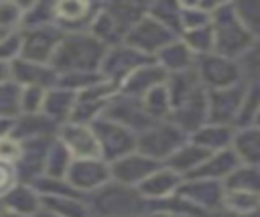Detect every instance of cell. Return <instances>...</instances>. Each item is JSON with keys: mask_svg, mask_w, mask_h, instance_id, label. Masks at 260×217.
<instances>
[{"mask_svg": "<svg viewBox=\"0 0 260 217\" xmlns=\"http://www.w3.org/2000/svg\"><path fill=\"white\" fill-rule=\"evenodd\" d=\"M213 47L219 57H236L244 53L252 43V32L240 22L234 6L219 4L213 8Z\"/></svg>", "mask_w": 260, "mask_h": 217, "instance_id": "1", "label": "cell"}, {"mask_svg": "<svg viewBox=\"0 0 260 217\" xmlns=\"http://www.w3.org/2000/svg\"><path fill=\"white\" fill-rule=\"evenodd\" d=\"M104 59V47L100 41L91 39V37H81V34H73L67 39H61V43L57 45L51 61L55 65V69H65V71H89L95 65H100V61Z\"/></svg>", "mask_w": 260, "mask_h": 217, "instance_id": "2", "label": "cell"}, {"mask_svg": "<svg viewBox=\"0 0 260 217\" xmlns=\"http://www.w3.org/2000/svg\"><path fill=\"white\" fill-rule=\"evenodd\" d=\"M183 140V132L179 126H171V124H160V126H148L144 128V134L138 140V154L150 158V160H158L162 156H171L181 144Z\"/></svg>", "mask_w": 260, "mask_h": 217, "instance_id": "3", "label": "cell"}, {"mask_svg": "<svg viewBox=\"0 0 260 217\" xmlns=\"http://www.w3.org/2000/svg\"><path fill=\"white\" fill-rule=\"evenodd\" d=\"M93 134H95V140L100 144V152L108 158H122L126 154H130L132 146L136 144V138L132 134V130L112 122V120H98L93 124Z\"/></svg>", "mask_w": 260, "mask_h": 217, "instance_id": "4", "label": "cell"}, {"mask_svg": "<svg viewBox=\"0 0 260 217\" xmlns=\"http://www.w3.org/2000/svg\"><path fill=\"white\" fill-rule=\"evenodd\" d=\"M128 45L130 49L138 53H154L162 51L167 45H171L173 37L169 34V28L160 22H156L152 16H142L130 30H128Z\"/></svg>", "mask_w": 260, "mask_h": 217, "instance_id": "5", "label": "cell"}, {"mask_svg": "<svg viewBox=\"0 0 260 217\" xmlns=\"http://www.w3.org/2000/svg\"><path fill=\"white\" fill-rule=\"evenodd\" d=\"M59 43H61L59 30L49 28V26H37L22 34V45H20L22 59L30 61V63L45 65L53 57Z\"/></svg>", "mask_w": 260, "mask_h": 217, "instance_id": "6", "label": "cell"}, {"mask_svg": "<svg viewBox=\"0 0 260 217\" xmlns=\"http://www.w3.org/2000/svg\"><path fill=\"white\" fill-rule=\"evenodd\" d=\"M65 174H67L65 180L75 191H91L106 185V180L110 178V168L98 158H87V160H73Z\"/></svg>", "mask_w": 260, "mask_h": 217, "instance_id": "7", "label": "cell"}, {"mask_svg": "<svg viewBox=\"0 0 260 217\" xmlns=\"http://www.w3.org/2000/svg\"><path fill=\"white\" fill-rule=\"evenodd\" d=\"M61 138H63V146L67 148V152L73 154L77 160H87V158L102 156L93 130L83 126V124L65 126L63 132H61Z\"/></svg>", "mask_w": 260, "mask_h": 217, "instance_id": "8", "label": "cell"}, {"mask_svg": "<svg viewBox=\"0 0 260 217\" xmlns=\"http://www.w3.org/2000/svg\"><path fill=\"white\" fill-rule=\"evenodd\" d=\"M156 168V160H150L142 154H126L114 160V164L110 166V174L120 185H140Z\"/></svg>", "mask_w": 260, "mask_h": 217, "instance_id": "9", "label": "cell"}, {"mask_svg": "<svg viewBox=\"0 0 260 217\" xmlns=\"http://www.w3.org/2000/svg\"><path fill=\"white\" fill-rule=\"evenodd\" d=\"M95 213H100V217H118L124 211H132L138 209V197L132 195L130 191L122 189V187H104L95 199H93V207ZM89 209V213H91Z\"/></svg>", "mask_w": 260, "mask_h": 217, "instance_id": "10", "label": "cell"}, {"mask_svg": "<svg viewBox=\"0 0 260 217\" xmlns=\"http://www.w3.org/2000/svg\"><path fill=\"white\" fill-rule=\"evenodd\" d=\"M238 67L225 57H207L201 65V79L215 89L232 87L238 81Z\"/></svg>", "mask_w": 260, "mask_h": 217, "instance_id": "11", "label": "cell"}, {"mask_svg": "<svg viewBox=\"0 0 260 217\" xmlns=\"http://www.w3.org/2000/svg\"><path fill=\"white\" fill-rule=\"evenodd\" d=\"M138 187H140V195L142 197H148V199H165V197H171L173 193H179L181 174H177L171 168H156Z\"/></svg>", "mask_w": 260, "mask_h": 217, "instance_id": "12", "label": "cell"}, {"mask_svg": "<svg viewBox=\"0 0 260 217\" xmlns=\"http://www.w3.org/2000/svg\"><path fill=\"white\" fill-rule=\"evenodd\" d=\"M240 164L238 156L234 152L228 150H219V152H211L191 174L193 178H205V180H219V178H228V174L232 170H236Z\"/></svg>", "mask_w": 260, "mask_h": 217, "instance_id": "13", "label": "cell"}, {"mask_svg": "<svg viewBox=\"0 0 260 217\" xmlns=\"http://www.w3.org/2000/svg\"><path fill=\"white\" fill-rule=\"evenodd\" d=\"M244 97L246 93L236 91L234 87L217 89L209 99V118H213V122H225L228 118L236 116L240 105L244 107Z\"/></svg>", "mask_w": 260, "mask_h": 217, "instance_id": "14", "label": "cell"}, {"mask_svg": "<svg viewBox=\"0 0 260 217\" xmlns=\"http://www.w3.org/2000/svg\"><path fill=\"white\" fill-rule=\"evenodd\" d=\"M102 65H104V73H108L110 77L122 75L126 79L142 63H140V53L138 51H134L130 47H116L112 53L104 55Z\"/></svg>", "mask_w": 260, "mask_h": 217, "instance_id": "15", "label": "cell"}, {"mask_svg": "<svg viewBox=\"0 0 260 217\" xmlns=\"http://www.w3.org/2000/svg\"><path fill=\"white\" fill-rule=\"evenodd\" d=\"M165 79V69L160 65H140L138 69H134L126 79H124V91L138 95V93H146L152 87L160 85Z\"/></svg>", "mask_w": 260, "mask_h": 217, "instance_id": "16", "label": "cell"}, {"mask_svg": "<svg viewBox=\"0 0 260 217\" xmlns=\"http://www.w3.org/2000/svg\"><path fill=\"white\" fill-rule=\"evenodd\" d=\"M4 205L20 217H30L41 209V195L30 187H14L4 195Z\"/></svg>", "mask_w": 260, "mask_h": 217, "instance_id": "17", "label": "cell"}, {"mask_svg": "<svg viewBox=\"0 0 260 217\" xmlns=\"http://www.w3.org/2000/svg\"><path fill=\"white\" fill-rule=\"evenodd\" d=\"M211 152L199 144H185L179 146L171 156H169V168L175 170L177 174L181 172H193Z\"/></svg>", "mask_w": 260, "mask_h": 217, "instance_id": "18", "label": "cell"}, {"mask_svg": "<svg viewBox=\"0 0 260 217\" xmlns=\"http://www.w3.org/2000/svg\"><path fill=\"white\" fill-rule=\"evenodd\" d=\"M10 75L16 81L24 83L26 87H41L43 83L53 79V73H51L49 67L39 65V63H30V61H24V59L14 61L10 65Z\"/></svg>", "mask_w": 260, "mask_h": 217, "instance_id": "19", "label": "cell"}, {"mask_svg": "<svg viewBox=\"0 0 260 217\" xmlns=\"http://www.w3.org/2000/svg\"><path fill=\"white\" fill-rule=\"evenodd\" d=\"M234 148L238 160H244V164L256 166L260 164V128H246L234 138Z\"/></svg>", "mask_w": 260, "mask_h": 217, "instance_id": "20", "label": "cell"}, {"mask_svg": "<svg viewBox=\"0 0 260 217\" xmlns=\"http://www.w3.org/2000/svg\"><path fill=\"white\" fill-rule=\"evenodd\" d=\"M223 203L230 213L236 215H252L260 209V193H248V191H225Z\"/></svg>", "mask_w": 260, "mask_h": 217, "instance_id": "21", "label": "cell"}, {"mask_svg": "<svg viewBox=\"0 0 260 217\" xmlns=\"http://www.w3.org/2000/svg\"><path fill=\"white\" fill-rule=\"evenodd\" d=\"M230 191H248V193H260V170L254 166H238L228 174L225 180Z\"/></svg>", "mask_w": 260, "mask_h": 217, "instance_id": "22", "label": "cell"}, {"mask_svg": "<svg viewBox=\"0 0 260 217\" xmlns=\"http://www.w3.org/2000/svg\"><path fill=\"white\" fill-rule=\"evenodd\" d=\"M232 140V132L225 126H213V128H201L199 134L195 136V144L207 148L209 152L223 148V144H228Z\"/></svg>", "mask_w": 260, "mask_h": 217, "instance_id": "23", "label": "cell"}, {"mask_svg": "<svg viewBox=\"0 0 260 217\" xmlns=\"http://www.w3.org/2000/svg\"><path fill=\"white\" fill-rule=\"evenodd\" d=\"M75 105V99L67 91H53L43 99L45 114L49 118H65Z\"/></svg>", "mask_w": 260, "mask_h": 217, "instance_id": "24", "label": "cell"}, {"mask_svg": "<svg viewBox=\"0 0 260 217\" xmlns=\"http://www.w3.org/2000/svg\"><path fill=\"white\" fill-rule=\"evenodd\" d=\"M20 110V93L14 83H0V118L12 116Z\"/></svg>", "mask_w": 260, "mask_h": 217, "instance_id": "25", "label": "cell"}, {"mask_svg": "<svg viewBox=\"0 0 260 217\" xmlns=\"http://www.w3.org/2000/svg\"><path fill=\"white\" fill-rule=\"evenodd\" d=\"M53 12L63 22H77L83 20L89 12V6L83 2H59L53 6Z\"/></svg>", "mask_w": 260, "mask_h": 217, "instance_id": "26", "label": "cell"}, {"mask_svg": "<svg viewBox=\"0 0 260 217\" xmlns=\"http://www.w3.org/2000/svg\"><path fill=\"white\" fill-rule=\"evenodd\" d=\"M162 69L165 67H175V69H179V71H183L187 65V61H189V49L187 47H177V45H167L165 49H162Z\"/></svg>", "mask_w": 260, "mask_h": 217, "instance_id": "27", "label": "cell"}, {"mask_svg": "<svg viewBox=\"0 0 260 217\" xmlns=\"http://www.w3.org/2000/svg\"><path fill=\"white\" fill-rule=\"evenodd\" d=\"M43 99H45L43 87H24V91L20 93V110L26 112V116L37 114L43 107Z\"/></svg>", "mask_w": 260, "mask_h": 217, "instance_id": "28", "label": "cell"}, {"mask_svg": "<svg viewBox=\"0 0 260 217\" xmlns=\"http://www.w3.org/2000/svg\"><path fill=\"white\" fill-rule=\"evenodd\" d=\"M187 43H189V49L191 51H211L213 49V32L211 28H191L189 37H187Z\"/></svg>", "mask_w": 260, "mask_h": 217, "instance_id": "29", "label": "cell"}, {"mask_svg": "<svg viewBox=\"0 0 260 217\" xmlns=\"http://www.w3.org/2000/svg\"><path fill=\"white\" fill-rule=\"evenodd\" d=\"M20 16H22V10L18 4H14V2L0 4V28H4V30L10 28L12 24H16L20 20Z\"/></svg>", "mask_w": 260, "mask_h": 217, "instance_id": "30", "label": "cell"}, {"mask_svg": "<svg viewBox=\"0 0 260 217\" xmlns=\"http://www.w3.org/2000/svg\"><path fill=\"white\" fill-rule=\"evenodd\" d=\"M22 45V37L20 34H8L2 43H0V63H6L8 59H12Z\"/></svg>", "mask_w": 260, "mask_h": 217, "instance_id": "31", "label": "cell"}, {"mask_svg": "<svg viewBox=\"0 0 260 217\" xmlns=\"http://www.w3.org/2000/svg\"><path fill=\"white\" fill-rule=\"evenodd\" d=\"M20 154H22V148L18 146V142H14V140L8 138V136L0 138V160L12 162V160H18Z\"/></svg>", "mask_w": 260, "mask_h": 217, "instance_id": "32", "label": "cell"}, {"mask_svg": "<svg viewBox=\"0 0 260 217\" xmlns=\"http://www.w3.org/2000/svg\"><path fill=\"white\" fill-rule=\"evenodd\" d=\"M10 180H12L10 170H8L6 166H2V164H0V193H2L4 189H8V187H10Z\"/></svg>", "mask_w": 260, "mask_h": 217, "instance_id": "33", "label": "cell"}, {"mask_svg": "<svg viewBox=\"0 0 260 217\" xmlns=\"http://www.w3.org/2000/svg\"><path fill=\"white\" fill-rule=\"evenodd\" d=\"M8 77H10V65H6V63H0V83L8 81Z\"/></svg>", "mask_w": 260, "mask_h": 217, "instance_id": "34", "label": "cell"}, {"mask_svg": "<svg viewBox=\"0 0 260 217\" xmlns=\"http://www.w3.org/2000/svg\"><path fill=\"white\" fill-rule=\"evenodd\" d=\"M8 128H10V122L6 118H0V138H4V134L8 132Z\"/></svg>", "mask_w": 260, "mask_h": 217, "instance_id": "35", "label": "cell"}, {"mask_svg": "<svg viewBox=\"0 0 260 217\" xmlns=\"http://www.w3.org/2000/svg\"><path fill=\"white\" fill-rule=\"evenodd\" d=\"M0 217H20V215H16V213H12L8 209H0Z\"/></svg>", "mask_w": 260, "mask_h": 217, "instance_id": "36", "label": "cell"}, {"mask_svg": "<svg viewBox=\"0 0 260 217\" xmlns=\"http://www.w3.org/2000/svg\"><path fill=\"white\" fill-rule=\"evenodd\" d=\"M30 217H57V215H53L51 211H41V213L37 211V213H35V215H30Z\"/></svg>", "mask_w": 260, "mask_h": 217, "instance_id": "37", "label": "cell"}, {"mask_svg": "<svg viewBox=\"0 0 260 217\" xmlns=\"http://www.w3.org/2000/svg\"><path fill=\"white\" fill-rule=\"evenodd\" d=\"M6 37H8V32H6V30H4V28H0V43H2V41H4V39H6Z\"/></svg>", "mask_w": 260, "mask_h": 217, "instance_id": "38", "label": "cell"}, {"mask_svg": "<svg viewBox=\"0 0 260 217\" xmlns=\"http://www.w3.org/2000/svg\"><path fill=\"white\" fill-rule=\"evenodd\" d=\"M148 217H169V215H165V213H150Z\"/></svg>", "mask_w": 260, "mask_h": 217, "instance_id": "39", "label": "cell"}, {"mask_svg": "<svg viewBox=\"0 0 260 217\" xmlns=\"http://www.w3.org/2000/svg\"><path fill=\"white\" fill-rule=\"evenodd\" d=\"M256 114H258V116H256V122L260 124V107H258V112H256Z\"/></svg>", "mask_w": 260, "mask_h": 217, "instance_id": "40", "label": "cell"}]
</instances>
